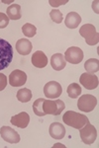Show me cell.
<instances>
[{
  "mask_svg": "<svg viewBox=\"0 0 99 148\" xmlns=\"http://www.w3.org/2000/svg\"><path fill=\"white\" fill-rule=\"evenodd\" d=\"M66 108L64 103L60 99L46 100L43 98L37 99L33 104V111L36 116H44L46 114L59 116Z\"/></svg>",
  "mask_w": 99,
  "mask_h": 148,
  "instance_id": "obj_1",
  "label": "cell"
},
{
  "mask_svg": "<svg viewBox=\"0 0 99 148\" xmlns=\"http://www.w3.org/2000/svg\"><path fill=\"white\" fill-rule=\"evenodd\" d=\"M62 121L66 125L74 127L76 130H80L89 121L85 114H78L73 111L66 112V114H64V116H62Z\"/></svg>",
  "mask_w": 99,
  "mask_h": 148,
  "instance_id": "obj_2",
  "label": "cell"
},
{
  "mask_svg": "<svg viewBox=\"0 0 99 148\" xmlns=\"http://www.w3.org/2000/svg\"><path fill=\"white\" fill-rule=\"evenodd\" d=\"M13 58V47L7 40L0 39V70L5 69Z\"/></svg>",
  "mask_w": 99,
  "mask_h": 148,
  "instance_id": "obj_3",
  "label": "cell"
},
{
  "mask_svg": "<svg viewBox=\"0 0 99 148\" xmlns=\"http://www.w3.org/2000/svg\"><path fill=\"white\" fill-rule=\"evenodd\" d=\"M79 35L85 39L88 46H95L99 42V35L92 24H85L79 29Z\"/></svg>",
  "mask_w": 99,
  "mask_h": 148,
  "instance_id": "obj_4",
  "label": "cell"
},
{
  "mask_svg": "<svg viewBox=\"0 0 99 148\" xmlns=\"http://www.w3.org/2000/svg\"><path fill=\"white\" fill-rule=\"evenodd\" d=\"M79 134H80V138L83 143L92 144L97 138V130H96L95 126L92 125L88 121L83 127L79 130Z\"/></svg>",
  "mask_w": 99,
  "mask_h": 148,
  "instance_id": "obj_5",
  "label": "cell"
},
{
  "mask_svg": "<svg viewBox=\"0 0 99 148\" xmlns=\"http://www.w3.org/2000/svg\"><path fill=\"white\" fill-rule=\"evenodd\" d=\"M96 106H97V99L93 95H82L81 97H79L77 102V108L79 109V111L84 113L93 111Z\"/></svg>",
  "mask_w": 99,
  "mask_h": 148,
  "instance_id": "obj_6",
  "label": "cell"
},
{
  "mask_svg": "<svg viewBox=\"0 0 99 148\" xmlns=\"http://www.w3.org/2000/svg\"><path fill=\"white\" fill-rule=\"evenodd\" d=\"M64 58L71 64H78L83 59V51L77 47H71L66 49Z\"/></svg>",
  "mask_w": 99,
  "mask_h": 148,
  "instance_id": "obj_7",
  "label": "cell"
},
{
  "mask_svg": "<svg viewBox=\"0 0 99 148\" xmlns=\"http://www.w3.org/2000/svg\"><path fill=\"white\" fill-rule=\"evenodd\" d=\"M62 93V88L59 82L55 81H50L44 87V94L47 98L50 99H55L59 98Z\"/></svg>",
  "mask_w": 99,
  "mask_h": 148,
  "instance_id": "obj_8",
  "label": "cell"
},
{
  "mask_svg": "<svg viewBox=\"0 0 99 148\" xmlns=\"http://www.w3.org/2000/svg\"><path fill=\"white\" fill-rule=\"evenodd\" d=\"M79 83L87 90H94L98 87L99 80L95 74L82 73L79 78Z\"/></svg>",
  "mask_w": 99,
  "mask_h": 148,
  "instance_id": "obj_9",
  "label": "cell"
},
{
  "mask_svg": "<svg viewBox=\"0 0 99 148\" xmlns=\"http://www.w3.org/2000/svg\"><path fill=\"white\" fill-rule=\"evenodd\" d=\"M27 81V74L24 71L16 69V70L12 71L9 75V84L12 87H20L23 86Z\"/></svg>",
  "mask_w": 99,
  "mask_h": 148,
  "instance_id": "obj_10",
  "label": "cell"
},
{
  "mask_svg": "<svg viewBox=\"0 0 99 148\" xmlns=\"http://www.w3.org/2000/svg\"><path fill=\"white\" fill-rule=\"evenodd\" d=\"M0 135L5 141L9 143H18L20 141V135L15 130L9 126H2L0 128Z\"/></svg>",
  "mask_w": 99,
  "mask_h": 148,
  "instance_id": "obj_11",
  "label": "cell"
},
{
  "mask_svg": "<svg viewBox=\"0 0 99 148\" xmlns=\"http://www.w3.org/2000/svg\"><path fill=\"white\" fill-rule=\"evenodd\" d=\"M10 121L12 125L17 126V127L25 128L27 127L29 123H30V116L26 112H22V113L12 116Z\"/></svg>",
  "mask_w": 99,
  "mask_h": 148,
  "instance_id": "obj_12",
  "label": "cell"
},
{
  "mask_svg": "<svg viewBox=\"0 0 99 148\" xmlns=\"http://www.w3.org/2000/svg\"><path fill=\"white\" fill-rule=\"evenodd\" d=\"M31 61H32L33 65L37 68H44L48 65V57L45 54V52L42 51H37L34 52Z\"/></svg>",
  "mask_w": 99,
  "mask_h": 148,
  "instance_id": "obj_13",
  "label": "cell"
},
{
  "mask_svg": "<svg viewBox=\"0 0 99 148\" xmlns=\"http://www.w3.org/2000/svg\"><path fill=\"white\" fill-rule=\"evenodd\" d=\"M51 137L55 139H62L66 135V127L61 123H53L49 130Z\"/></svg>",
  "mask_w": 99,
  "mask_h": 148,
  "instance_id": "obj_14",
  "label": "cell"
},
{
  "mask_svg": "<svg viewBox=\"0 0 99 148\" xmlns=\"http://www.w3.org/2000/svg\"><path fill=\"white\" fill-rule=\"evenodd\" d=\"M32 42L27 39H20L16 42V51L21 56H28L32 51Z\"/></svg>",
  "mask_w": 99,
  "mask_h": 148,
  "instance_id": "obj_15",
  "label": "cell"
},
{
  "mask_svg": "<svg viewBox=\"0 0 99 148\" xmlns=\"http://www.w3.org/2000/svg\"><path fill=\"white\" fill-rule=\"evenodd\" d=\"M51 65L53 69L57 71H61L66 66V60L64 58V54L55 53L51 57Z\"/></svg>",
  "mask_w": 99,
  "mask_h": 148,
  "instance_id": "obj_16",
  "label": "cell"
},
{
  "mask_svg": "<svg viewBox=\"0 0 99 148\" xmlns=\"http://www.w3.org/2000/svg\"><path fill=\"white\" fill-rule=\"evenodd\" d=\"M81 22V17L76 12H69L66 15L64 24L69 29H75L79 26Z\"/></svg>",
  "mask_w": 99,
  "mask_h": 148,
  "instance_id": "obj_17",
  "label": "cell"
},
{
  "mask_svg": "<svg viewBox=\"0 0 99 148\" xmlns=\"http://www.w3.org/2000/svg\"><path fill=\"white\" fill-rule=\"evenodd\" d=\"M6 15L11 20H19V19H21V17H22L21 6L19 4H12L7 8Z\"/></svg>",
  "mask_w": 99,
  "mask_h": 148,
  "instance_id": "obj_18",
  "label": "cell"
},
{
  "mask_svg": "<svg viewBox=\"0 0 99 148\" xmlns=\"http://www.w3.org/2000/svg\"><path fill=\"white\" fill-rule=\"evenodd\" d=\"M86 73L94 74L99 70V60L97 58H90L84 63Z\"/></svg>",
  "mask_w": 99,
  "mask_h": 148,
  "instance_id": "obj_19",
  "label": "cell"
},
{
  "mask_svg": "<svg viewBox=\"0 0 99 148\" xmlns=\"http://www.w3.org/2000/svg\"><path fill=\"white\" fill-rule=\"evenodd\" d=\"M17 99L18 101L22 103H27L32 99V91L28 88H23V89L18 90L17 92Z\"/></svg>",
  "mask_w": 99,
  "mask_h": 148,
  "instance_id": "obj_20",
  "label": "cell"
},
{
  "mask_svg": "<svg viewBox=\"0 0 99 148\" xmlns=\"http://www.w3.org/2000/svg\"><path fill=\"white\" fill-rule=\"evenodd\" d=\"M67 95L69 96V98H72V99H75V98H78L79 95L81 94V87L79 86V84L77 83H71V85H69L67 87Z\"/></svg>",
  "mask_w": 99,
  "mask_h": 148,
  "instance_id": "obj_21",
  "label": "cell"
},
{
  "mask_svg": "<svg viewBox=\"0 0 99 148\" xmlns=\"http://www.w3.org/2000/svg\"><path fill=\"white\" fill-rule=\"evenodd\" d=\"M22 32L26 37L33 38L34 36L36 35V33H37V28H36L34 25H32V24L26 23L25 25H23V27H22Z\"/></svg>",
  "mask_w": 99,
  "mask_h": 148,
  "instance_id": "obj_22",
  "label": "cell"
},
{
  "mask_svg": "<svg viewBox=\"0 0 99 148\" xmlns=\"http://www.w3.org/2000/svg\"><path fill=\"white\" fill-rule=\"evenodd\" d=\"M50 17L55 23H57V24L62 23V19H64V18H62V12L60 10H57V9H53V10L50 12Z\"/></svg>",
  "mask_w": 99,
  "mask_h": 148,
  "instance_id": "obj_23",
  "label": "cell"
},
{
  "mask_svg": "<svg viewBox=\"0 0 99 148\" xmlns=\"http://www.w3.org/2000/svg\"><path fill=\"white\" fill-rule=\"evenodd\" d=\"M9 20H10V19L7 17L6 14L0 12V29L6 28L9 24Z\"/></svg>",
  "mask_w": 99,
  "mask_h": 148,
  "instance_id": "obj_24",
  "label": "cell"
},
{
  "mask_svg": "<svg viewBox=\"0 0 99 148\" xmlns=\"http://www.w3.org/2000/svg\"><path fill=\"white\" fill-rule=\"evenodd\" d=\"M7 86V77L4 74L0 73V91L4 90Z\"/></svg>",
  "mask_w": 99,
  "mask_h": 148,
  "instance_id": "obj_25",
  "label": "cell"
},
{
  "mask_svg": "<svg viewBox=\"0 0 99 148\" xmlns=\"http://www.w3.org/2000/svg\"><path fill=\"white\" fill-rule=\"evenodd\" d=\"M67 0H61V1H54V0H49V3L51 4L52 6L54 7H57L60 5H64V4L67 3Z\"/></svg>",
  "mask_w": 99,
  "mask_h": 148,
  "instance_id": "obj_26",
  "label": "cell"
}]
</instances>
